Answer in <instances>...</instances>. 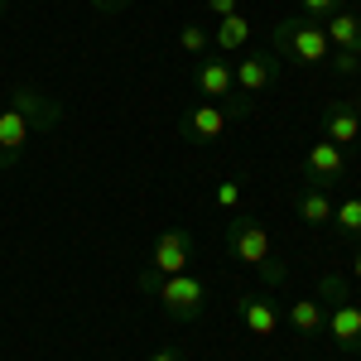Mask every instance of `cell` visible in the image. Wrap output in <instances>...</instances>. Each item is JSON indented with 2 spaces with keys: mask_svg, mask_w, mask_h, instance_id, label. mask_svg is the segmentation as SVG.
<instances>
[{
  "mask_svg": "<svg viewBox=\"0 0 361 361\" xmlns=\"http://www.w3.org/2000/svg\"><path fill=\"white\" fill-rule=\"evenodd\" d=\"M207 44H212V34H207L202 25H183L178 29V49H183V54H207Z\"/></svg>",
  "mask_w": 361,
  "mask_h": 361,
  "instance_id": "ac0fdd59",
  "label": "cell"
},
{
  "mask_svg": "<svg viewBox=\"0 0 361 361\" xmlns=\"http://www.w3.org/2000/svg\"><path fill=\"white\" fill-rule=\"evenodd\" d=\"M323 34H328L333 54H357L361 58V15L357 10H333L323 20Z\"/></svg>",
  "mask_w": 361,
  "mask_h": 361,
  "instance_id": "7c38bea8",
  "label": "cell"
},
{
  "mask_svg": "<svg viewBox=\"0 0 361 361\" xmlns=\"http://www.w3.org/2000/svg\"><path fill=\"white\" fill-rule=\"evenodd\" d=\"M352 106H357V116H361V102H352Z\"/></svg>",
  "mask_w": 361,
  "mask_h": 361,
  "instance_id": "484cf974",
  "label": "cell"
},
{
  "mask_svg": "<svg viewBox=\"0 0 361 361\" xmlns=\"http://www.w3.org/2000/svg\"><path fill=\"white\" fill-rule=\"evenodd\" d=\"M333 226H337V236H361V197L333 202Z\"/></svg>",
  "mask_w": 361,
  "mask_h": 361,
  "instance_id": "e0dca14e",
  "label": "cell"
},
{
  "mask_svg": "<svg viewBox=\"0 0 361 361\" xmlns=\"http://www.w3.org/2000/svg\"><path fill=\"white\" fill-rule=\"evenodd\" d=\"M352 279L361 284V250H357V260H352Z\"/></svg>",
  "mask_w": 361,
  "mask_h": 361,
  "instance_id": "d4e9b609",
  "label": "cell"
},
{
  "mask_svg": "<svg viewBox=\"0 0 361 361\" xmlns=\"http://www.w3.org/2000/svg\"><path fill=\"white\" fill-rule=\"evenodd\" d=\"M342 173H347V154H342V145H333V140L308 145V154H304V178H308V183L328 188V183L342 178Z\"/></svg>",
  "mask_w": 361,
  "mask_h": 361,
  "instance_id": "9c48e42d",
  "label": "cell"
},
{
  "mask_svg": "<svg viewBox=\"0 0 361 361\" xmlns=\"http://www.w3.org/2000/svg\"><path fill=\"white\" fill-rule=\"evenodd\" d=\"M255 111V102L250 97H231V102H197L188 111L178 116V135L193 140V145H212V140H222L231 130V121H246Z\"/></svg>",
  "mask_w": 361,
  "mask_h": 361,
  "instance_id": "5b68a950",
  "label": "cell"
},
{
  "mask_svg": "<svg viewBox=\"0 0 361 361\" xmlns=\"http://www.w3.org/2000/svg\"><path fill=\"white\" fill-rule=\"evenodd\" d=\"M193 87L202 92V102H231V97H241L236 92V68L226 58H202L193 68Z\"/></svg>",
  "mask_w": 361,
  "mask_h": 361,
  "instance_id": "ba28073f",
  "label": "cell"
},
{
  "mask_svg": "<svg viewBox=\"0 0 361 361\" xmlns=\"http://www.w3.org/2000/svg\"><path fill=\"white\" fill-rule=\"evenodd\" d=\"M279 68H275V54H250L236 63V92L255 102V92H265V87H275Z\"/></svg>",
  "mask_w": 361,
  "mask_h": 361,
  "instance_id": "8fae6325",
  "label": "cell"
},
{
  "mask_svg": "<svg viewBox=\"0 0 361 361\" xmlns=\"http://www.w3.org/2000/svg\"><path fill=\"white\" fill-rule=\"evenodd\" d=\"M323 318H328V313H323V299H294V304H289V328L304 333V337L318 333Z\"/></svg>",
  "mask_w": 361,
  "mask_h": 361,
  "instance_id": "2e32d148",
  "label": "cell"
},
{
  "mask_svg": "<svg viewBox=\"0 0 361 361\" xmlns=\"http://www.w3.org/2000/svg\"><path fill=\"white\" fill-rule=\"evenodd\" d=\"M217 207H226V212H236V207H241V183H236V178L217 183Z\"/></svg>",
  "mask_w": 361,
  "mask_h": 361,
  "instance_id": "d6986e66",
  "label": "cell"
},
{
  "mask_svg": "<svg viewBox=\"0 0 361 361\" xmlns=\"http://www.w3.org/2000/svg\"><path fill=\"white\" fill-rule=\"evenodd\" d=\"M0 15H5V0H0Z\"/></svg>",
  "mask_w": 361,
  "mask_h": 361,
  "instance_id": "4316f807",
  "label": "cell"
},
{
  "mask_svg": "<svg viewBox=\"0 0 361 361\" xmlns=\"http://www.w3.org/2000/svg\"><path fill=\"white\" fill-rule=\"evenodd\" d=\"M207 10H212L217 20H226V15H236V10H241V0H207Z\"/></svg>",
  "mask_w": 361,
  "mask_h": 361,
  "instance_id": "7402d4cb",
  "label": "cell"
},
{
  "mask_svg": "<svg viewBox=\"0 0 361 361\" xmlns=\"http://www.w3.org/2000/svg\"><path fill=\"white\" fill-rule=\"evenodd\" d=\"M299 10H304L308 20H328L333 10H342V0H299Z\"/></svg>",
  "mask_w": 361,
  "mask_h": 361,
  "instance_id": "ffe728a7",
  "label": "cell"
},
{
  "mask_svg": "<svg viewBox=\"0 0 361 361\" xmlns=\"http://www.w3.org/2000/svg\"><path fill=\"white\" fill-rule=\"evenodd\" d=\"M250 34H255V25H250L246 15L236 10V15H226V20H217V34H212V44L222 49V54H231V49H246Z\"/></svg>",
  "mask_w": 361,
  "mask_h": 361,
  "instance_id": "9a60e30c",
  "label": "cell"
},
{
  "mask_svg": "<svg viewBox=\"0 0 361 361\" xmlns=\"http://www.w3.org/2000/svg\"><path fill=\"white\" fill-rule=\"evenodd\" d=\"M92 5H97V10H106V15H116V10H126L130 0H92Z\"/></svg>",
  "mask_w": 361,
  "mask_h": 361,
  "instance_id": "603a6c76",
  "label": "cell"
},
{
  "mask_svg": "<svg viewBox=\"0 0 361 361\" xmlns=\"http://www.w3.org/2000/svg\"><path fill=\"white\" fill-rule=\"evenodd\" d=\"M328 63H333V73H342V78H347V73H357V68H361V58H357V54H333Z\"/></svg>",
  "mask_w": 361,
  "mask_h": 361,
  "instance_id": "44dd1931",
  "label": "cell"
},
{
  "mask_svg": "<svg viewBox=\"0 0 361 361\" xmlns=\"http://www.w3.org/2000/svg\"><path fill=\"white\" fill-rule=\"evenodd\" d=\"M58 126V102L34 92V87H15L10 106L0 111V169H15L20 154L29 149V140L39 130H54Z\"/></svg>",
  "mask_w": 361,
  "mask_h": 361,
  "instance_id": "6da1fadb",
  "label": "cell"
},
{
  "mask_svg": "<svg viewBox=\"0 0 361 361\" xmlns=\"http://www.w3.org/2000/svg\"><path fill=\"white\" fill-rule=\"evenodd\" d=\"M270 49H275V58L308 63V68H323V63L333 58V44H328L323 25L308 20V15H289V20H279V25L270 29Z\"/></svg>",
  "mask_w": 361,
  "mask_h": 361,
  "instance_id": "3957f363",
  "label": "cell"
},
{
  "mask_svg": "<svg viewBox=\"0 0 361 361\" xmlns=\"http://www.w3.org/2000/svg\"><path fill=\"white\" fill-rule=\"evenodd\" d=\"M323 140H333V145H357V140H361L357 106H347V102H328V106H323Z\"/></svg>",
  "mask_w": 361,
  "mask_h": 361,
  "instance_id": "4fadbf2b",
  "label": "cell"
},
{
  "mask_svg": "<svg viewBox=\"0 0 361 361\" xmlns=\"http://www.w3.org/2000/svg\"><path fill=\"white\" fill-rule=\"evenodd\" d=\"M149 361H183V357H178L173 347H159V352H149Z\"/></svg>",
  "mask_w": 361,
  "mask_h": 361,
  "instance_id": "cb8c5ba5",
  "label": "cell"
},
{
  "mask_svg": "<svg viewBox=\"0 0 361 361\" xmlns=\"http://www.w3.org/2000/svg\"><path fill=\"white\" fill-rule=\"evenodd\" d=\"M140 289L149 294V299H159L169 318H178V323H188L197 318L202 308H207V284L193 275V270H183V275H140Z\"/></svg>",
  "mask_w": 361,
  "mask_h": 361,
  "instance_id": "277c9868",
  "label": "cell"
},
{
  "mask_svg": "<svg viewBox=\"0 0 361 361\" xmlns=\"http://www.w3.org/2000/svg\"><path fill=\"white\" fill-rule=\"evenodd\" d=\"M226 250H231V260L250 265L260 279H270V284H279V279H284V265L275 260V241H270V231H265V222H260V217L236 212V217L226 222Z\"/></svg>",
  "mask_w": 361,
  "mask_h": 361,
  "instance_id": "7a4b0ae2",
  "label": "cell"
},
{
  "mask_svg": "<svg viewBox=\"0 0 361 361\" xmlns=\"http://www.w3.org/2000/svg\"><path fill=\"white\" fill-rule=\"evenodd\" d=\"M236 313H241V328H246L250 337H275L279 323H284L279 308H275V299H265V294H241Z\"/></svg>",
  "mask_w": 361,
  "mask_h": 361,
  "instance_id": "30bf717a",
  "label": "cell"
},
{
  "mask_svg": "<svg viewBox=\"0 0 361 361\" xmlns=\"http://www.w3.org/2000/svg\"><path fill=\"white\" fill-rule=\"evenodd\" d=\"M294 212L304 217L308 226H333V197H328V188H304V193L294 197Z\"/></svg>",
  "mask_w": 361,
  "mask_h": 361,
  "instance_id": "5bb4252c",
  "label": "cell"
},
{
  "mask_svg": "<svg viewBox=\"0 0 361 361\" xmlns=\"http://www.w3.org/2000/svg\"><path fill=\"white\" fill-rule=\"evenodd\" d=\"M318 289L333 299V308H323V313H328L323 328H328V337L337 342V352H361V304H357V299H347L342 275H323Z\"/></svg>",
  "mask_w": 361,
  "mask_h": 361,
  "instance_id": "8992f818",
  "label": "cell"
},
{
  "mask_svg": "<svg viewBox=\"0 0 361 361\" xmlns=\"http://www.w3.org/2000/svg\"><path fill=\"white\" fill-rule=\"evenodd\" d=\"M188 260H193V236L183 226H169V231H159V241H154L149 275H183Z\"/></svg>",
  "mask_w": 361,
  "mask_h": 361,
  "instance_id": "52a82bcc",
  "label": "cell"
}]
</instances>
